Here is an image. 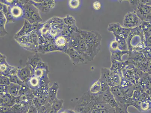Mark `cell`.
<instances>
[{
  "label": "cell",
  "instance_id": "6da1fadb",
  "mask_svg": "<svg viewBox=\"0 0 151 113\" xmlns=\"http://www.w3.org/2000/svg\"><path fill=\"white\" fill-rule=\"evenodd\" d=\"M78 30L79 29L71 35L70 40L68 44V48H73L77 51L84 57L86 61H93L95 56L91 53L88 46Z\"/></svg>",
  "mask_w": 151,
  "mask_h": 113
},
{
  "label": "cell",
  "instance_id": "7a4b0ae2",
  "mask_svg": "<svg viewBox=\"0 0 151 113\" xmlns=\"http://www.w3.org/2000/svg\"><path fill=\"white\" fill-rule=\"evenodd\" d=\"M79 33L88 46L91 53L95 56L101 50L102 37L98 32L88 31L79 29Z\"/></svg>",
  "mask_w": 151,
  "mask_h": 113
},
{
  "label": "cell",
  "instance_id": "3957f363",
  "mask_svg": "<svg viewBox=\"0 0 151 113\" xmlns=\"http://www.w3.org/2000/svg\"><path fill=\"white\" fill-rule=\"evenodd\" d=\"M129 51H142L145 48V38L141 27L131 29L126 39Z\"/></svg>",
  "mask_w": 151,
  "mask_h": 113
},
{
  "label": "cell",
  "instance_id": "277c9868",
  "mask_svg": "<svg viewBox=\"0 0 151 113\" xmlns=\"http://www.w3.org/2000/svg\"><path fill=\"white\" fill-rule=\"evenodd\" d=\"M23 9V18L31 24L41 23L42 19L39 11L30 1H20Z\"/></svg>",
  "mask_w": 151,
  "mask_h": 113
},
{
  "label": "cell",
  "instance_id": "5b68a950",
  "mask_svg": "<svg viewBox=\"0 0 151 113\" xmlns=\"http://www.w3.org/2000/svg\"><path fill=\"white\" fill-rule=\"evenodd\" d=\"M142 20L138 17L136 13L128 12L124 16L123 22V27L130 29L139 27Z\"/></svg>",
  "mask_w": 151,
  "mask_h": 113
},
{
  "label": "cell",
  "instance_id": "8992f818",
  "mask_svg": "<svg viewBox=\"0 0 151 113\" xmlns=\"http://www.w3.org/2000/svg\"><path fill=\"white\" fill-rule=\"evenodd\" d=\"M30 2L42 13H48L51 9L55 7L56 5V2L55 1L34 0L30 1Z\"/></svg>",
  "mask_w": 151,
  "mask_h": 113
},
{
  "label": "cell",
  "instance_id": "52a82bcc",
  "mask_svg": "<svg viewBox=\"0 0 151 113\" xmlns=\"http://www.w3.org/2000/svg\"><path fill=\"white\" fill-rule=\"evenodd\" d=\"M64 53L69 56L70 60L72 62L73 64L75 65L80 63L85 64L87 62V61L84 57L73 48H67L64 51Z\"/></svg>",
  "mask_w": 151,
  "mask_h": 113
},
{
  "label": "cell",
  "instance_id": "ba28073f",
  "mask_svg": "<svg viewBox=\"0 0 151 113\" xmlns=\"http://www.w3.org/2000/svg\"><path fill=\"white\" fill-rule=\"evenodd\" d=\"M39 23L31 24L27 20H25L21 29L15 34L14 38L20 37L27 35L33 31L37 30Z\"/></svg>",
  "mask_w": 151,
  "mask_h": 113
},
{
  "label": "cell",
  "instance_id": "9c48e42d",
  "mask_svg": "<svg viewBox=\"0 0 151 113\" xmlns=\"http://www.w3.org/2000/svg\"><path fill=\"white\" fill-rule=\"evenodd\" d=\"M34 71L31 66L27 64L23 68H19L17 75L21 80L26 83L33 75Z\"/></svg>",
  "mask_w": 151,
  "mask_h": 113
},
{
  "label": "cell",
  "instance_id": "30bf717a",
  "mask_svg": "<svg viewBox=\"0 0 151 113\" xmlns=\"http://www.w3.org/2000/svg\"><path fill=\"white\" fill-rule=\"evenodd\" d=\"M49 25V28L56 30L61 33L65 24L63 19L60 17H55L47 21Z\"/></svg>",
  "mask_w": 151,
  "mask_h": 113
},
{
  "label": "cell",
  "instance_id": "8fae6325",
  "mask_svg": "<svg viewBox=\"0 0 151 113\" xmlns=\"http://www.w3.org/2000/svg\"><path fill=\"white\" fill-rule=\"evenodd\" d=\"M107 30L112 33L115 37L122 38L124 34L125 28L119 23H110L107 28Z\"/></svg>",
  "mask_w": 151,
  "mask_h": 113
},
{
  "label": "cell",
  "instance_id": "7c38bea8",
  "mask_svg": "<svg viewBox=\"0 0 151 113\" xmlns=\"http://www.w3.org/2000/svg\"><path fill=\"white\" fill-rule=\"evenodd\" d=\"M6 57L5 55L0 54V71L1 75L9 77L11 70L13 68V66L9 65L6 62Z\"/></svg>",
  "mask_w": 151,
  "mask_h": 113
},
{
  "label": "cell",
  "instance_id": "4fadbf2b",
  "mask_svg": "<svg viewBox=\"0 0 151 113\" xmlns=\"http://www.w3.org/2000/svg\"><path fill=\"white\" fill-rule=\"evenodd\" d=\"M14 38L16 42L24 49L31 51L35 52V53L37 52V50L33 47L29 43L28 34L20 37H16Z\"/></svg>",
  "mask_w": 151,
  "mask_h": 113
},
{
  "label": "cell",
  "instance_id": "5bb4252c",
  "mask_svg": "<svg viewBox=\"0 0 151 113\" xmlns=\"http://www.w3.org/2000/svg\"><path fill=\"white\" fill-rule=\"evenodd\" d=\"M9 7L11 14L14 20L23 17L24 13L20 1H17L15 5Z\"/></svg>",
  "mask_w": 151,
  "mask_h": 113
},
{
  "label": "cell",
  "instance_id": "9a60e30c",
  "mask_svg": "<svg viewBox=\"0 0 151 113\" xmlns=\"http://www.w3.org/2000/svg\"><path fill=\"white\" fill-rule=\"evenodd\" d=\"M53 51H60L64 52V49L59 47L55 43H51L48 45L42 46L39 45L38 46L37 52L45 54Z\"/></svg>",
  "mask_w": 151,
  "mask_h": 113
},
{
  "label": "cell",
  "instance_id": "2e32d148",
  "mask_svg": "<svg viewBox=\"0 0 151 113\" xmlns=\"http://www.w3.org/2000/svg\"><path fill=\"white\" fill-rule=\"evenodd\" d=\"M71 38H67L59 34L54 38V43L59 47L64 49V51L68 48V44Z\"/></svg>",
  "mask_w": 151,
  "mask_h": 113
},
{
  "label": "cell",
  "instance_id": "e0dca14e",
  "mask_svg": "<svg viewBox=\"0 0 151 113\" xmlns=\"http://www.w3.org/2000/svg\"><path fill=\"white\" fill-rule=\"evenodd\" d=\"M16 97L8 94L6 96H1V106H7L12 107L16 104Z\"/></svg>",
  "mask_w": 151,
  "mask_h": 113
},
{
  "label": "cell",
  "instance_id": "ac0fdd59",
  "mask_svg": "<svg viewBox=\"0 0 151 113\" xmlns=\"http://www.w3.org/2000/svg\"><path fill=\"white\" fill-rule=\"evenodd\" d=\"M42 60L37 52L34 55H31L27 58L26 64H28L34 70L37 66L38 63Z\"/></svg>",
  "mask_w": 151,
  "mask_h": 113
},
{
  "label": "cell",
  "instance_id": "d6986e66",
  "mask_svg": "<svg viewBox=\"0 0 151 113\" xmlns=\"http://www.w3.org/2000/svg\"><path fill=\"white\" fill-rule=\"evenodd\" d=\"M59 88V84L57 82L54 83L52 86L49 88V97L50 100V102L52 104L53 101L58 99L57 94Z\"/></svg>",
  "mask_w": 151,
  "mask_h": 113
},
{
  "label": "cell",
  "instance_id": "ffe728a7",
  "mask_svg": "<svg viewBox=\"0 0 151 113\" xmlns=\"http://www.w3.org/2000/svg\"><path fill=\"white\" fill-rule=\"evenodd\" d=\"M78 29L79 28L77 27L76 25L72 26H67L65 25L60 34L67 38H71L72 34Z\"/></svg>",
  "mask_w": 151,
  "mask_h": 113
},
{
  "label": "cell",
  "instance_id": "44dd1931",
  "mask_svg": "<svg viewBox=\"0 0 151 113\" xmlns=\"http://www.w3.org/2000/svg\"><path fill=\"white\" fill-rule=\"evenodd\" d=\"M129 52V51H122L119 49L114 51L111 52V59H113L118 62H123L126 54L128 53Z\"/></svg>",
  "mask_w": 151,
  "mask_h": 113
},
{
  "label": "cell",
  "instance_id": "7402d4cb",
  "mask_svg": "<svg viewBox=\"0 0 151 113\" xmlns=\"http://www.w3.org/2000/svg\"><path fill=\"white\" fill-rule=\"evenodd\" d=\"M26 83L32 90H35L40 87V78L33 75Z\"/></svg>",
  "mask_w": 151,
  "mask_h": 113
},
{
  "label": "cell",
  "instance_id": "603a6c76",
  "mask_svg": "<svg viewBox=\"0 0 151 113\" xmlns=\"http://www.w3.org/2000/svg\"><path fill=\"white\" fill-rule=\"evenodd\" d=\"M7 22L6 16L0 11V23H1V38H3L8 34L5 30V25Z\"/></svg>",
  "mask_w": 151,
  "mask_h": 113
},
{
  "label": "cell",
  "instance_id": "cb8c5ba5",
  "mask_svg": "<svg viewBox=\"0 0 151 113\" xmlns=\"http://www.w3.org/2000/svg\"><path fill=\"white\" fill-rule=\"evenodd\" d=\"M21 87V86L18 84L11 83L9 86V94L14 97H17L19 96Z\"/></svg>",
  "mask_w": 151,
  "mask_h": 113
},
{
  "label": "cell",
  "instance_id": "d4e9b609",
  "mask_svg": "<svg viewBox=\"0 0 151 113\" xmlns=\"http://www.w3.org/2000/svg\"><path fill=\"white\" fill-rule=\"evenodd\" d=\"M29 106L21 104H16L12 106L14 113H27Z\"/></svg>",
  "mask_w": 151,
  "mask_h": 113
},
{
  "label": "cell",
  "instance_id": "484cf974",
  "mask_svg": "<svg viewBox=\"0 0 151 113\" xmlns=\"http://www.w3.org/2000/svg\"><path fill=\"white\" fill-rule=\"evenodd\" d=\"M115 40L118 42L119 46L118 49L122 51H128V46L126 40L123 39V38H115Z\"/></svg>",
  "mask_w": 151,
  "mask_h": 113
},
{
  "label": "cell",
  "instance_id": "4316f807",
  "mask_svg": "<svg viewBox=\"0 0 151 113\" xmlns=\"http://www.w3.org/2000/svg\"><path fill=\"white\" fill-rule=\"evenodd\" d=\"M103 92L102 86L101 82L99 80L91 86L90 89V92L91 94H96Z\"/></svg>",
  "mask_w": 151,
  "mask_h": 113
},
{
  "label": "cell",
  "instance_id": "83f0119b",
  "mask_svg": "<svg viewBox=\"0 0 151 113\" xmlns=\"http://www.w3.org/2000/svg\"><path fill=\"white\" fill-rule=\"evenodd\" d=\"M33 94L32 90L27 86V83H25L22 85L19 91V96L21 95H31Z\"/></svg>",
  "mask_w": 151,
  "mask_h": 113
},
{
  "label": "cell",
  "instance_id": "f1b7e54d",
  "mask_svg": "<svg viewBox=\"0 0 151 113\" xmlns=\"http://www.w3.org/2000/svg\"><path fill=\"white\" fill-rule=\"evenodd\" d=\"M63 22L65 25L72 26L76 25V20L73 16L71 15H67L63 19Z\"/></svg>",
  "mask_w": 151,
  "mask_h": 113
},
{
  "label": "cell",
  "instance_id": "f546056e",
  "mask_svg": "<svg viewBox=\"0 0 151 113\" xmlns=\"http://www.w3.org/2000/svg\"><path fill=\"white\" fill-rule=\"evenodd\" d=\"M63 103V101L57 99L52 103V111L57 112L61 108Z\"/></svg>",
  "mask_w": 151,
  "mask_h": 113
},
{
  "label": "cell",
  "instance_id": "4dcf8cb0",
  "mask_svg": "<svg viewBox=\"0 0 151 113\" xmlns=\"http://www.w3.org/2000/svg\"><path fill=\"white\" fill-rule=\"evenodd\" d=\"M9 80L11 83H13L16 84H18V85L22 86L23 84L25 83L23 82L19 78L17 75L11 76L9 77Z\"/></svg>",
  "mask_w": 151,
  "mask_h": 113
},
{
  "label": "cell",
  "instance_id": "1f68e13d",
  "mask_svg": "<svg viewBox=\"0 0 151 113\" xmlns=\"http://www.w3.org/2000/svg\"><path fill=\"white\" fill-rule=\"evenodd\" d=\"M52 110V107L50 104L44 105L38 110V113H50Z\"/></svg>",
  "mask_w": 151,
  "mask_h": 113
},
{
  "label": "cell",
  "instance_id": "d6a6232c",
  "mask_svg": "<svg viewBox=\"0 0 151 113\" xmlns=\"http://www.w3.org/2000/svg\"><path fill=\"white\" fill-rule=\"evenodd\" d=\"M70 7L72 9H76L80 5V1L79 0H70L68 3Z\"/></svg>",
  "mask_w": 151,
  "mask_h": 113
},
{
  "label": "cell",
  "instance_id": "836d02e7",
  "mask_svg": "<svg viewBox=\"0 0 151 113\" xmlns=\"http://www.w3.org/2000/svg\"><path fill=\"white\" fill-rule=\"evenodd\" d=\"M1 85L9 86L11 83L9 77L1 75Z\"/></svg>",
  "mask_w": 151,
  "mask_h": 113
},
{
  "label": "cell",
  "instance_id": "e575fe53",
  "mask_svg": "<svg viewBox=\"0 0 151 113\" xmlns=\"http://www.w3.org/2000/svg\"><path fill=\"white\" fill-rule=\"evenodd\" d=\"M1 96H5L9 94V86L1 85Z\"/></svg>",
  "mask_w": 151,
  "mask_h": 113
},
{
  "label": "cell",
  "instance_id": "d590c367",
  "mask_svg": "<svg viewBox=\"0 0 151 113\" xmlns=\"http://www.w3.org/2000/svg\"><path fill=\"white\" fill-rule=\"evenodd\" d=\"M1 113H14L12 107L2 106H1Z\"/></svg>",
  "mask_w": 151,
  "mask_h": 113
},
{
  "label": "cell",
  "instance_id": "8d00e7d4",
  "mask_svg": "<svg viewBox=\"0 0 151 113\" xmlns=\"http://www.w3.org/2000/svg\"><path fill=\"white\" fill-rule=\"evenodd\" d=\"M0 7L1 12H2L6 16L9 11V6L5 4L0 2Z\"/></svg>",
  "mask_w": 151,
  "mask_h": 113
},
{
  "label": "cell",
  "instance_id": "74e56055",
  "mask_svg": "<svg viewBox=\"0 0 151 113\" xmlns=\"http://www.w3.org/2000/svg\"><path fill=\"white\" fill-rule=\"evenodd\" d=\"M119 43L116 40H114L111 42L110 45V50L111 52L114 51L118 49Z\"/></svg>",
  "mask_w": 151,
  "mask_h": 113
},
{
  "label": "cell",
  "instance_id": "f35d334b",
  "mask_svg": "<svg viewBox=\"0 0 151 113\" xmlns=\"http://www.w3.org/2000/svg\"><path fill=\"white\" fill-rule=\"evenodd\" d=\"M38 109L34 106L33 103L32 102V104L30 106L27 113H38Z\"/></svg>",
  "mask_w": 151,
  "mask_h": 113
},
{
  "label": "cell",
  "instance_id": "ab89813d",
  "mask_svg": "<svg viewBox=\"0 0 151 113\" xmlns=\"http://www.w3.org/2000/svg\"><path fill=\"white\" fill-rule=\"evenodd\" d=\"M141 107L143 111H147L149 109V104L148 102L146 101H143L141 104Z\"/></svg>",
  "mask_w": 151,
  "mask_h": 113
},
{
  "label": "cell",
  "instance_id": "60d3db41",
  "mask_svg": "<svg viewBox=\"0 0 151 113\" xmlns=\"http://www.w3.org/2000/svg\"><path fill=\"white\" fill-rule=\"evenodd\" d=\"M93 7L94 9H96V10H99V9H101V3L98 2V1H96L93 3Z\"/></svg>",
  "mask_w": 151,
  "mask_h": 113
}]
</instances>
